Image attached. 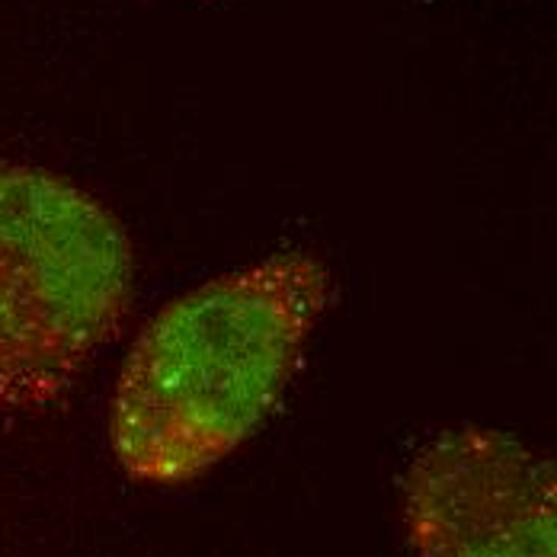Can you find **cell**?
I'll list each match as a JSON object with an SVG mask.
<instances>
[{
  "label": "cell",
  "mask_w": 557,
  "mask_h": 557,
  "mask_svg": "<svg viewBox=\"0 0 557 557\" xmlns=\"http://www.w3.org/2000/svg\"><path fill=\"white\" fill-rule=\"evenodd\" d=\"M331 298L318 257L276 253L164 305L112 391L119 468L151 487L189 484L276 410Z\"/></svg>",
  "instance_id": "obj_1"
},
{
  "label": "cell",
  "mask_w": 557,
  "mask_h": 557,
  "mask_svg": "<svg viewBox=\"0 0 557 557\" xmlns=\"http://www.w3.org/2000/svg\"><path fill=\"white\" fill-rule=\"evenodd\" d=\"M413 557H557L555 461L487 426L423 448L400 484Z\"/></svg>",
  "instance_id": "obj_3"
},
{
  "label": "cell",
  "mask_w": 557,
  "mask_h": 557,
  "mask_svg": "<svg viewBox=\"0 0 557 557\" xmlns=\"http://www.w3.org/2000/svg\"><path fill=\"white\" fill-rule=\"evenodd\" d=\"M132 295V244L107 206L52 170L0 168V413L61 404Z\"/></svg>",
  "instance_id": "obj_2"
}]
</instances>
